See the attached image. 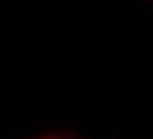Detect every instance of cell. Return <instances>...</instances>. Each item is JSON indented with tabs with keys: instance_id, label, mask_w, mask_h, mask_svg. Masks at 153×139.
Masks as SVG:
<instances>
[{
	"instance_id": "1",
	"label": "cell",
	"mask_w": 153,
	"mask_h": 139,
	"mask_svg": "<svg viewBox=\"0 0 153 139\" xmlns=\"http://www.w3.org/2000/svg\"><path fill=\"white\" fill-rule=\"evenodd\" d=\"M32 139H80L75 134H66V132H59V134H44V137H32Z\"/></svg>"
}]
</instances>
